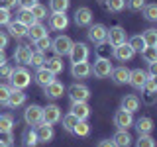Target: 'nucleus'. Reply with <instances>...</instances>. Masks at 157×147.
I'll use <instances>...</instances> for the list:
<instances>
[{
	"label": "nucleus",
	"mask_w": 157,
	"mask_h": 147,
	"mask_svg": "<svg viewBox=\"0 0 157 147\" xmlns=\"http://www.w3.org/2000/svg\"><path fill=\"white\" fill-rule=\"evenodd\" d=\"M26 102V94H24V90H18V88H12L8 94V100H6V106L10 108H20Z\"/></svg>",
	"instance_id": "f3484780"
},
{
	"label": "nucleus",
	"mask_w": 157,
	"mask_h": 147,
	"mask_svg": "<svg viewBox=\"0 0 157 147\" xmlns=\"http://www.w3.org/2000/svg\"><path fill=\"white\" fill-rule=\"evenodd\" d=\"M71 45H73V41H71V37H69V36H57V37L51 41V49L57 53V57L69 55Z\"/></svg>",
	"instance_id": "7ed1b4c3"
},
{
	"label": "nucleus",
	"mask_w": 157,
	"mask_h": 147,
	"mask_svg": "<svg viewBox=\"0 0 157 147\" xmlns=\"http://www.w3.org/2000/svg\"><path fill=\"white\" fill-rule=\"evenodd\" d=\"M6 45H8V36L4 32H0V49H4Z\"/></svg>",
	"instance_id": "864d4df0"
},
{
	"label": "nucleus",
	"mask_w": 157,
	"mask_h": 147,
	"mask_svg": "<svg viewBox=\"0 0 157 147\" xmlns=\"http://www.w3.org/2000/svg\"><path fill=\"white\" fill-rule=\"evenodd\" d=\"M71 114H75L78 120H86V118L90 116V108H88L86 102H73Z\"/></svg>",
	"instance_id": "a878e982"
},
{
	"label": "nucleus",
	"mask_w": 157,
	"mask_h": 147,
	"mask_svg": "<svg viewBox=\"0 0 157 147\" xmlns=\"http://www.w3.org/2000/svg\"><path fill=\"white\" fill-rule=\"evenodd\" d=\"M71 0H49V8L51 12H67Z\"/></svg>",
	"instance_id": "72a5a7b5"
},
{
	"label": "nucleus",
	"mask_w": 157,
	"mask_h": 147,
	"mask_svg": "<svg viewBox=\"0 0 157 147\" xmlns=\"http://www.w3.org/2000/svg\"><path fill=\"white\" fill-rule=\"evenodd\" d=\"M141 37H144V41H145V47H155L157 45V29H153V28L145 29V32L141 33Z\"/></svg>",
	"instance_id": "473e14b6"
},
{
	"label": "nucleus",
	"mask_w": 157,
	"mask_h": 147,
	"mask_svg": "<svg viewBox=\"0 0 157 147\" xmlns=\"http://www.w3.org/2000/svg\"><path fill=\"white\" fill-rule=\"evenodd\" d=\"M33 78H36V82H37L39 86H47L49 82H53V81H55V75H51V73H49V71H45L43 67H39V69H37V73H36V77H33Z\"/></svg>",
	"instance_id": "c85d7f7f"
},
{
	"label": "nucleus",
	"mask_w": 157,
	"mask_h": 147,
	"mask_svg": "<svg viewBox=\"0 0 157 147\" xmlns=\"http://www.w3.org/2000/svg\"><path fill=\"white\" fill-rule=\"evenodd\" d=\"M24 120L28 126H37L39 122H43V108L37 104H29L24 112Z\"/></svg>",
	"instance_id": "f03ea898"
},
{
	"label": "nucleus",
	"mask_w": 157,
	"mask_h": 147,
	"mask_svg": "<svg viewBox=\"0 0 157 147\" xmlns=\"http://www.w3.org/2000/svg\"><path fill=\"white\" fill-rule=\"evenodd\" d=\"M12 69L14 67H10L8 63H2V65H0V78H10V75H12Z\"/></svg>",
	"instance_id": "09e8293b"
},
{
	"label": "nucleus",
	"mask_w": 157,
	"mask_h": 147,
	"mask_svg": "<svg viewBox=\"0 0 157 147\" xmlns=\"http://www.w3.org/2000/svg\"><path fill=\"white\" fill-rule=\"evenodd\" d=\"M144 102L145 104H153L155 102V94H157V81L155 77H147L145 85H144Z\"/></svg>",
	"instance_id": "1a4fd4ad"
},
{
	"label": "nucleus",
	"mask_w": 157,
	"mask_h": 147,
	"mask_svg": "<svg viewBox=\"0 0 157 147\" xmlns=\"http://www.w3.org/2000/svg\"><path fill=\"white\" fill-rule=\"evenodd\" d=\"M18 4L22 8H32L33 4H37V0H18Z\"/></svg>",
	"instance_id": "603ef678"
},
{
	"label": "nucleus",
	"mask_w": 157,
	"mask_h": 147,
	"mask_svg": "<svg viewBox=\"0 0 157 147\" xmlns=\"http://www.w3.org/2000/svg\"><path fill=\"white\" fill-rule=\"evenodd\" d=\"M36 43V47H37V51H45V49H51V39H49L47 36H43V37H39L37 41H33Z\"/></svg>",
	"instance_id": "c03bdc74"
},
{
	"label": "nucleus",
	"mask_w": 157,
	"mask_h": 147,
	"mask_svg": "<svg viewBox=\"0 0 157 147\" xmlns=\"http://www.w3.org/2000/svg\"><path fill=\"white\" fill-rule=\"evenodd\" d=\"M134 124H136V130L140 131V135H147V134H151V131H153V120H151L149 116L140 118V120L134 122Z\"/></svg>",
	"instance_id": "393cba45"
},
{
	"label": "nucleus",
	"mask_w": 157,
	"mask_h": 147,
	"mask_svg": "<svg viewBox=\"0 0 157 147\" xmlns=\"http://www.w3.org/2000/svg\"><path fill=\"white\" fill-rule=\"evenodd\" d=\"M147 81V73L144 71V69H134V71H130V78H128V82H130L134 88H137V90H141Z\"/></svg>",
	"instance_id": "f8f14e48"
},
{
	"label": "nucleus",
	"mask_w": 157,
	"mask_h": 147,
	"mask_svg": "<svg viewBox=\"0 0 157 147\" xmlns=\"http://www.w3.org/2000/svg\"><path fill=\"white\" fill-rule=\"evenodd\" d=\"M43 61H45V55H43V51H32V57H29V65L32 67H41Z\"/></svg>",
	"instance_id": "4c0bfd02"
},
{
	"label": "nucleus",
	"mask_w": 157,
	"mask_h": 147,
	"mask_svg": "<svg viewBox=\"0 0 157 147\" xmlns=\"http://www.w3.org/2000/svg\"><path fill=\"white\" fill-rule=\"evenodd\" d=\"M71 134H75V135H78V137H86L88 134H90V126L86 124V120H78L77 126L73 127Z\"/></svg>",
	"instance_id": "2f4dec72"
},
{
	"label": "nucleus",
	"mask_w": 157,
	"mask_h": 147,
	"mask_svg": "<svg viewBox=\"0 0 157 147\" xmlns=\"http://www.w3.org/2000/svg\"><path fill=\"white\" fill-rule=\"evenodd\" d=\"M114 126L118 127V130H130V127L134 126V118H132L130 112L118 110L114 114Z\"/></svg>",
	"instance_id": "9d476101"
},
{
	"label": "nucleus",
	"mask_w": 157,
	"mask_h": 147,
	"mask_svg": "<svg viewBox=\"0 0 157 147\" xmlns=\"http://www.w3.org/2000/svg\"><path fill=\"white\" fill-rule=\"evenodd\" d=\"M10 88L8 85H2L0 82V106H6V100H8V94H10Z\"/></svg>",
	"instance_id": "49530a36"
},
{
	"label": "nucleus",
	"mask_w": 157,
	"mask_h": 147,
	"mask_svg": "<svg viewBox=\"0 0 157 147\" xmlns=\"http://www.w3.org/2000/svg\"><path fill=\"white\" fill-rule=\"evenodd\" d=\"M43 88H45V96L47 98H59V96H63V92H65V86H63L59 81L49 82V85L43 86Z\"/></svg>",
	"instance_id": "bb28decb"
},
{
	"label": "nucleus",
	"mask_w": 157,
	"mask_h": 147,
	"mask_svg": "<svg viewBox=\"0 0 157 147\" xmlns=\"http://www.w3.org/2000/svg\"><path fill=\"white\" fill-rule=\"evenodd\" d=\"M106 26H102V24H94V26L88 28V39H90L92 43H96V45H102V43L106 41Z\"/></svg>",
	"instance_id": "6e6552de"
},
{
	"label": "nucleus",
	"mask_w": 157,
	"mask_h": 147,
	"mask_svg": "<svg viewBox=\"0 0 157 147\" xmlns=\"http://www.w3.org/2000/svg\"><path fill=\"white\" fill-rule=\"evenodd\" d=\"M41 67L45 71H49L51 75H59L63 71V61H61V57H51V59H45Z\"/></svg>",
	"instance_id": "412c9836"
},
{
	"label": "nucleus",
	"mask_w": 157,
	"mask_h": 147,
	"mask_svg": "<svg viewBox=\"0 0 157 147\" xmlns=\"http://www.w3.org/2000/svg\"><path fill=\"white\" fill-rule=\"evenodd\" d=\"M77 122H78V118L75 114H71V112H69L67 116H63V127H65L67 131H73V127L77 126Z\"/></svg>",
	"instance_id": "58836bf2"
},
{
	"label": "nucleus",
	"mask_w": 157,
	"mask_h": 147,
	"mask_svg": "<svg viewBox=\"0 0 157 147\" xmlns=\"http://www.w3.org/2000/svg\"><path fill=\"white\" fill-rule=\"evenodd\" d=\"M12 141H14V135H12V131H0V143H4V145H12Z\"/></svg>",
	"instance_id": "de8ad7c7"
},
{
	"label": "nucleus",
	"mask_w": 157,
	"mask_h": 147,
	"mask_svg": "<svg viewBox=\"0 0 157 147\" xmlns=\"http://www.w3.org/2000/svg\"><path fill=\"white\" fill-rule=\"evenodd\" d=\"M22 141L26 147H36L39 141H37V135H36V130L33 127H28V130H24L22 134Z\"/></svg>",
	"instance_id": "c756f323"
},
{
	"label": "nucleus",
	"mask_w": 157,
	"mask_h": 147,
	"mask_svg": "<svg viewBox=\"0 0 157 147\" xmlns=\"http://www.w3.org/2000/svg\"><path fill=\"white\" fill-rule=\"evenodd\" d=\"M26 36L32 39V41H37L39 37H43V36H47V28L43 26V24H39V22H36V24H32V26L28 28V33Z\"/></svg>",
	"instance_id": "4be33fe9"
},
{
	"label": "nucleus",
	"mask_w": 157,
	"mask_h": 147,
	"mask_svg": "<svg viewBox=\"0 0 157 147\" xmlns=\"http://www.w3.org/2000/svg\"><path fill=\"white\" fill-rule=\"evenodd\" d=\"M16 4H18V0H0V8H4V10L14 8Z\"/></svg>",
	"instance_id": "3c124183"
},
{
	"label": "nucleus",
	"mask_w": 157,
	"mask_h": 147,
	"mask_svg": "<svg viewBox=\"0 0 157 147\" xmlns=\"http://www.w3.org/2000/svg\"><path fill=\"white\" fill-rule=\"evenodd\" d=\"M98 147H116V145L112 143V139H102L100 143H98Z\"/></svg>",
	"instance_id": "6e6d98bb"
},
{
	"label": "nucleus",
	"mask_w": 157,
	"mask_h": 147,
	"mask_svg": "<svg viewBox=\"0 0 157 147\" xmlns=\"http://www.w3.org/2000/svg\"><path fill=\"white\" fill-rule=\"evenodd\" d=\"M112 69H114V67H112V63L108 61V59L100 57V59H96V61H94V67H90V73H94L96 78H106V77H110Z\"/></svg>",
	"instance_id": "39448f33"
},
{
	"label": "nucleus",
	"mask_w": 157,
	"mask_h": 147,
	"mask_svg": "<svg viewBox=\"0 0 157 147\" xmlns=\"http://www.w3.org/2000/svg\"><path fill=\"white\" fill-rule=\"evenodd\" d=\"M122 110L130 112V114H134V112L140 110V98L136 94H126L122 98Z\"/></svg>",
	"instance_id": "6ab92c4d"
},
{
	"label": "nucleus",
	"mask_w": 157,
	"mask_h": 147,
	"mask_svg": "<svg viewBox=\"0 0 157 147\" xmlns=\"http://www.w3.org/2000/svg\"><path fill=\"white\" fill-rule=\"evenodd\" d=\"M14 118L10 114H0V131H12Z\"/></svg>",
	"instance_id": "f704fd0d"
},
{
	"label": "nucleus",
	"mask_w": 157,
	"mask_h": 147,
	"mask_svg": "<svg viewBox=\"0 0 157 147\" xmlns=\"http://www.w3.org/2000/svg\"><path fill=\"white\" fill-rule=\"evenodd\" d=\"M2 63H6V53H4V49H0V65Z\"/></svg>",
	"instance_id": "4d7b16f0"
},
{
	"label": "nucleus",
	"mask_w": 157,
	"mask_h": 147,
	"mask_svg": "<svg viewBox=\"0 0 157 147\" xmlns=\"http://www.w3.org/2000/svg\"><path fill=\"white\" fill-rule=\"evenodd\" d=\"M29 12H32L33 14V18H36V20H43V18H47V8L45 6H43V4H33V6L32 8H29Z\"/></svg>",
	"instance_id": "c9c22d12"
},
{
	"label": "nucleus",
	"mask_w": 157,
	"mask_h": 147,
	"mask_svg": "<svg viewBox=\"0 0 157 147\" xmlns=\"http://www.w3.org/2000/svg\"><path fill=\"white\" fill-rule=\"evenodd\" d=\"M145 0H126V6L130 8V10H134V12H140V10H144L145 6Z\"/></svg>",
	"instance_id": "a18cd8bd"
},
{
	"label": "nucleus",
	"mask_w": 157,
	"mask_h": 147,
	"mask_svg": "<svg viewBox=\"0 0 157 147\" xmlns=\"http://www.w3.org/2000/svg\"><path fill=\"white\" fill-rule=\"evenodd\" d=\"M49 26L53 29H57V32H61V29H65L69 26V18L65 12H53L51 16H49Z\"/></svg>",
	"instance_id": "4468645a"
},
{
	"label": "nucleus",
	"mask_w": 157,
	"mask_h": 147,
	"mask_svg": "<svg viewBox=\"0 0 157 147\" xmlns=\"http://www.w3.org/2000/svg\"><path fill=\"white\" fill-rule=\"evenodd\" d=\"M10 85H12V88H18V90H24V88L29 86V82H32V75H29V71L26 67H16L12 69V75H10Z\"/></svg>",
	"instance_id": "f257e3e1"
},
{
	"label": "nucleus",
	"mask_w": 157,
	"mask_h": 147,
	"mask_svg": "<svg viewBox=\"0 0 157 147\" xmlns=\"http://www.w3.org/2000/svg\"><path fill=\"white\" fill-rule=\"evenodd\" d=\"M36 135H37V141H41V143L51 141L53 135H55L53 126H51V124H45V122H39V124L36 126Z\"/></svg>",
	"instance_id": "9b49d317"
},
{
	"label": "nucleus",
	"mask_w": 157,
	"mask_h": 147,
	"mask_svg": "<svg viewBox=\"0 0 157 147\" xmlns=\"http://www.w3.org/2000/svg\"><path fill=\"white\" fill-rule=\"evenodd\" d=\"M106 8L110 12H122L126 8V0H106Z\"/></svg>",
	"instance_id": "ea45409f"
},
{
	"label": "nucleus",
	"mask_w": 157,
	"mask_h": 147,
	"mask_svg": "<svg viewBox=\"0 0 157 147\" xmlns=\"http://www.w3.org/2000/svg\"><path fill=\"white\" fill-rule=\"evenodd\" d=\"M141 57L145 63H157V47H145L141 51Z\"/></svg>",
	"instance_id": "e433bc0d"
},
{
	"label": "nucleus",
	"mask_w": 157,
	"mask_h": 147,
	"mask_svg": "<svg viewBox=\"0 0 157 147\" xmlns=\"http://www.w3.org/2000/svg\"><path fill=\"white\" fill-rule=\"evenodd\" d=\"M110 75H112V78H114L116 85H126L128 78H130V69H126V67H116V69H112Z\"/></svg>",
	"instance_id": "cd10ccee"
},
{
	"label": "nucleus",
	"mask_w": 157,
	"mask_h": 147,
	"mask_svg": "<svg viewBox=\"0 0 157 147\" xmlns=\"http://www.w3.org/2000/svg\"><path fill=\"white\" fill-rule=\"evenodd\" d=\"M0 147H8V145H4V143H0Z\"/></svg>",
	"instance_id": "13d9d810"
},
{
	"label": "nucleus",
	"mask_w": 157,
	"mask_h": 147,
	"mask_svg": "<svg viewBox=\"0 0 157 147\" xmlns=\"http://www.w3.org/2000/svg\"><path fill=\"white\" fill-rule=\"evenodd\" d=\"M134 55H136V51L130 47V43H122V45L114 47V57L118 59V61H122V63L130 61V59L134 57Z\"/></svg>",
	"instance_id": "dca6fc26"
},
{
	"label": "nucleus",
	"mask_w": 157,
	"mask_h": 147,
	"mask_svg": "<svg viewBox=\"0 0 157 147\" xmlns=\"http://www.w3.org/2000/svg\"><path fill=\"white\" fill-rule=\"evenodd\" d=\"M136 147H155V141L149 134L147 135H140V139L136 141Z\"/></svg>",
	"instance_id": "37998d69"
},
{
	"label": "nucleus",
	"mask_w": 157,
	"mask_h": 147,
	"mask_svg": "<svg viewBox=\"0 0 157 147\" xmlns=\"http://www.w3.org/2000/svg\"><path fill=\"white\" fill-rule=\"evenodd\" d=\"M144 16L149 20V22H155L157 20V4H145L144 6Z\"/></svg>",
	"instance_id": "79ce46f5"
},
{
	"label": "nucleus",
	"mask_w": 157,
	"mask_h": 147,
	"mask_svg": "<svg viewBox=\"0 0 157 147\" xmlns=\"http://www.w3.org/2000/svg\"><path fill=\"white\" fill-rule=\"evenodd\" d=\"M106 41L110 43L112 47H118L122 43H126V29L120 26H114L110 29H106Z\"/></svg>",
	"instance_id": "423d86ee"
},
{
	"label": "nucleus",
	"mask_w": 157,
	"mask_h": 147,
	"mask_svg": "<svg viewBox=\"0 0 157 147\" xmlns=\"http://www.w3.org/2000/svg\"><path fill=\"white\" fill-rule=\"evenodd\" d=\"M61 120V108L55 106V104H49L47 108H43V122L45 124H57Z\"/></svg>",
	"instance_id": "2eb2a0df"
},
{
	"label": "nucleus",
	"mask_w": 157,
	"mask_h": 147,
	"mask_svg": "<svg viewBox=\"0 0 157 147\" xmlns=\"http://www.w3.org/2000/svg\"><path fill=\"white\" fill-rule=\"evenodd\" d=\"M18 22H22L24 26H32V24H36L37 20L33 18V14L29 12V8H20V12H18Z\"/></svg>",
	"instance_id": "7c9ffc66"
},
{
	"label": "nucleus",
	"mask_w": 157,
	"mask_h": 147,
	"mask_svg": "<svg viewBox=\"0 0 157 147\" xmlns=\"http://www.w3.org/2000/svg\"><path fill=\"white\" fill-rule=\"evenodd\" d=\"M75 24L77 26H90L92 24V12H90V8H86V6H81V8H77L75 10Z\"/></svg>",
	"instance_id": "ddd939ff"
},
{
	"label": "nucleus",
	"mask_w": 157,
	"mask_h": 147,
	"mask_svg": "<svg viewBox=\"0 0 157 147\" xmlns=\"http://www.w3.org/2000/svg\"><path fill=\"white\" fill-rule=\"evenodd\" d=\"M112 143L116 147H130L132 145V135L128 134V130H118L114 137H112Z\"/></svg>",
	"instance_id": "aec40b11"
},
{
	"label": "nucleus",
	"mask_w": 157,
	"mask_h": 147,
	"mask_svg": "<svg viewBox=\"0 0 157 147\" xmlns=\"http://www.w3.org/2000/svg\"><path fill=\"white\" fill-rule=\"evenodd\" d=\"M128 43H130V47L134 49V51H140L141 53L145 49V41H144V37H141V36H134Z\"/></svg>",
	"instance_id": "a19ab883"
},
{
	"label": "nucleus",
	"mask_w": 157,
	"mask_h": 147,
	"mask_svg": "<svg viewBox=\"0 0 157 147\" xmlns=\"http://www.w3.org/2000/svg\"><path fill=\"white\" fill-rule=\"evenodd\" d=\"M147 77H157V63H149V73Z\"/></svg>",
	"instance_id": "5fc2aeb1"
},
{
	"label": "nucleus",
	"mask_w": 157,
	"mask_h": 147,
	"mask_svg": "<svg viewBox=\"0 0 157 147\" xmlns=\"http://www.w3.org/2000/svg\"><path fill=\"white\" fill-rule=\"evenodd\" d=\"M8 22H12L10 20V10L0 8V26H8Z\"/></svg>",
	"instance_id": "8fccbe9b"
},
{
	"label": "nucleus",
	"mask_w": 157,
	"mask_h": 147,
	"mask_svg": "<svg viewBox=\"0 0 157 147\" xmlns=\"http://www.w3.org/2000/svg\"><path fill=\"white\" fill-rule=\"evenodd\" d=\"M71 73L75 78H85L90 75V65H88L86 61H78V63H73L71 67Z\"/></svg>",
	"instance_id": "b1692460"
},
{
	"label": "nucleus",
	"mask_w": 157,
	"mask_h": 147,
	"mask_svg": "<svg viewBox=\"0 0 157 147\" xmlns=\"http://www.w3.org/2000/svg\"><path fill=\"white\" fill-rule=\"evenodd\" d=\"M29 57H32V49L28 45H18L16 51H14V59H16V63H20L22 67L29 65Z\"/></svg>",
	"instance_id": "a211bd4d"
},
{
	"label": "nucleus",
	"mask_w": 157,
	"mask_h": 147,
	"mask_svg": "<svg viewBox=\"0 0 157 147\" xmlns=\"http://www.w3.org/2000/svg\"><path fill=\"white\" fill-rule=\"evenodd\" d=\"M88 96H90V90H88V86L85 85H75L69 86V98H71V102H86Z\"/></svg>",
	"instance_id": "20e7f679"
},
{
	"label": "nucleus",
	"mask_w": 157,
	"mask_h": 147,
	"mask_svg": "<svg viewBox=\"0 0 157 147\" xmlns=\"http://www.w3.org/2000/svg\"><path fill=\"white\" fill-rule=\"evenodd\" d=\"M69 57H71V63H78V61H86L88 59V47L86 43H73L71 45V51H69Z\"/></svg>",
	"instance_id": "0eeeda50"
},
{
	"label": "nucleus",
	"mask_w": 157,
	"mask_h": 147,
	"mask_svg": "<svg viewBox=\"0 0 157 147\" xmlns=\"http://www.w3.org/2000/svg\"><path fill=\"white\" fill-rule=\"evenodd\" d=\"M8 32H10V36L12 37H16V39H22V37H26V33H28V26H24L22 22H8Z\"/></svg>",
	"instance_id": "5701e85b"
}]
</instances>
